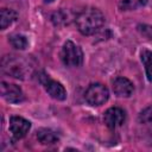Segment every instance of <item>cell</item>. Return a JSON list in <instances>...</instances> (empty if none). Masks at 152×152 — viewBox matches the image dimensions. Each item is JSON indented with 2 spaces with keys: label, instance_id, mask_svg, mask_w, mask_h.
Instances as JSON below:
<instances>
[{
  "label": "cell",
  "instance_id": "1",
  "mask_svg": "<svg viewBox=\"0 0 152 152\" xmlns=\"http://www.w3.org/2000/svg\"><path fill=\"white\" fill-rule=\"evenodd\" d=\"M104 24L103 13L95 7H89L82 11L76 17V25L78 31L84 36H90L97 32Z\"/></svg>",
  "mask_w": 152,
  "mask_h": 152
},
{
  "label": "cell",
  "instance_id": "5",
  "mask_svg": "<svg viewBox=\"0 0 152 152\" xmlns=\"http://www.w3.org/2000/svg\"><path fill=\"white\" fill-rule=\"evenodd\" d=\"M2 70L4 72L11 75L15 78H23L26 70H25V63L21 58H18L17 56H6L2 59Z\"/></svg>",
  "mask_w": 152,
  "mask_h": 152
},
{
  "label": "cell",
  "instance_id": "17",
  "mask_svg": "<svg viewBox=\"0 0 152 152\" xmlns=\"http://www.w3.org/2000/svg\"><path fill=\"white\" fill-rule=\"evenodd\" d=\"M46 2H51V1H53V0H45Z\"/></svg>",
  "mask_w": 152,
  "mask_h": 152
},
{
  "label": "cell",
  "instance_id": "6",
  "mask_svg": "<svg viewBox=\"0 0 152 152\" xmlns=\"http://www.w3.org/2000/svg\"><path fill=\"white\" fill-rule=\"evenodd\" d=\"M125 121H126V113L120 107L108 108L103 114V122L110 129L121 127L125 124Z\"/></svg>",
  "mask_w": 152,
  "mask_h": 152
},
{
  "label": "cell",
  "instance_id": "16",
  "mask_svg": "<svg viewBox=\"0 0 152 152\" xmlns=\"http://www.w3.org/2000/svg\"><path fill=\"white\" fill-rule=\"evenodd\" d=\"M138 28H139V31L145 37H147L148 39H152V26H148V25H139Z\"/></svg>",
  "mask_w": 152,
  "mask_h": 152
},
{
  "label": "cell",
  "instance_id": "12",
  "mask_svg": "<svg viewBox=\"0 0 152 152\" xmlns=\"http://www.w3.org/2000/svg\"><path fill=\"white\" fill-rule=\"evenodd\" d=\"M140 57H141V62H142V64L145 66L147 80L150 82H152V51H150V50H142Z\"/></svg>",
  "mask_w": 152,
  "mask_h": 152
},
{
  "label": "cell",
  "instance_id": "3",
  "mask_svg": "<svg viewBox=\"0 0 152 152\" xmlns=\"http://www.w3.org/2000/svg\"><path fill=\"white\" fill-rule=\"evenodd\" d=\"M86 101L91 106H101L107 102L109 97V91L106 86L101 83H91L84 94Z\"/></svg>",
  "mask_w": 152,
  "mask_h": 152
},
{
  "label": "cell",
  "instance_id": "8",
  "mask_svg": "<svg viewBox=\"0 0 152 152\" xmlns=\"http://www.w3.org/2000/svg\"><path fill=\"white\" fill-rule=\"evenodd\" d=\"M31 128V122L21 116H12L10 119V131L15 139L24 138Z\"/></svg>",
  "mask_w": 152,
  "mask_h": 152
},
{
  "label": "cell",
  "instance_id": "10",
  "mask_svg": "<svg viewBox=\"0 0 152 152\" xmlns=\"http://www.w3.org/2000/svg\"><path fill=\"white\" fill-rule=\"evenodd\" d=\"M37 139L43 145H53L59 140V137L50 128H39L37 131Z\"/></svg>",
  "mask_w": 152,
  "mask_h": 152
},
{
  "label": "cell",
  "instance_id": "7",
  "mask_svg": "<svg viewBox=\"0 0 152 152\" xmlns=\"http://www.w3.org/2000/svg\"><path fill=\"white\" fill-rule=\"evenodd\" d=\"M0 88H1V95L7 102L19 103L24 100V94H23V90L20 89L19 86L13 84V83L1 82Z\"/></svg>",
  "mask_w": 152,
  "mask_h": 152
},
{
  "label": "cell",
  "instance_id": "11",
  "mask_svg": "<svg viewBox=\"0 0 152 152\" xmlns=\"http://www.w3.org/2000/svg\"><path fill=\"white\" fill-rule=\"evenodd\" d=\"M17 19V12L11 8H2L0 11V27L5 30Z\"/></svg>",
  "mask_w": 152,
  "mask_h": 152
},
{
  "label": "cell",
  "instance_id": "14",
  "mask_svg": "<svg viewBox=\"0 0 152 152\" xmlns=\"http://www.w3.org/2000/svg\"><path fill=\"white\" fill-rule=\"evenodd\" d=\"M8 40L11 43V45L14 49H18V50H24L28 45V42H27L26 37L23 36V34H18V33L17 34H12Z\"/></svg>",
  "mask_w": 152,
  "mask_h": 152
},
{
  "label": "cell",
  "instance_id": "4",
  "mask_svg": "<svg viewBox=\"0 0 152 152\" xmlns=\"http://www.w3.org/2000/svg\"><path fill=\"white\" fill-rule=\"evenodd\" d=\"M39 82L44 87L46 93L52 99L58 100V101H63V100L66 99V90H65V88L62 86V83L52 80L49 75L42 72L39 75Z\"/></svg>",
  "mask_w": 152,
  "mask_h": 152
},
{
  "label": "cell",
  "instance_id": "9",
  "mask_svg": "<svg viewBox=\"0 0 152 152\" xmlns=\"http://www.w3.org/2000/svg\"><path fill=\"white\" fill-rule=\"evenodd\" d=\"M112 88H113L114 94L120 97H128L132 95V93L134 90L133 83L128 78L122 77V76H119L113 81Z\"/></svg>",
  "mask_w": 152,
  "mask_h": 152
},
{
  "label": "cell",
  "instance_id": "13",
  "mask_svg": "<svg viewBox=\"0 0 152 152\" xmlns=\"http://www.w3.org/2000/svg\"><path fill=\"white\" fill-rule=\"evenodd\" d=\"M147 4V0H121L119 7L122 11H133L139 7H142Z\"/></svg>",
  "mask_w": 152,
  "mask_h": 152
},
{
  "label": "cell",
  "instance_id": "2",
  "mask_svg": "<svg viewBox=\"0 0 152 152\" xmlns=\"http://www.w3.org/2000/svg\"><path fill=\"white\" fill-rule=\"evenodd\" d=\"M61 58L66 66H78L83 61V52L78 45L71 40H66L62 48Z\"/></svg>",
  "mask_w": 152,
  "mask_h": 152
},
{
  "label": "cell",
  "instance_id": "15",
  "mask_svg": "<svg viewBox=\"0 0 152 152\" xmlns=\"http://www.w3.org/2000/svg\"><path fill=\"white\" fill-rule=\"evenodd\" d=\"M138 120H139V122H142V124L151 122V121H152V106L145 108V109L139 114Z\"/></svg>",
  "mask_w": 152,
  "mask_h": 152
}]
</instances>
